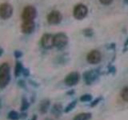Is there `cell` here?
I'll return each instance as SVG.
<instances>
[{
	"mask_svg": "<svg viewBox=\"0 0 128 120\" xmlns=\"http://www.w3.org/2000/svg\"><path fill=\"white\" fill-rule=\"evenodd\" d=\"M68 43V37L64 33H58L54 35V46L62 50Z\"/></svg>",
	"mask_w": 128,
	"mask_h": 120,
	"instance_id": "obj_1",
	"label": "cell"
},
{
	"mask_svg": "<svg viewBox=\"0 0 128 120\" xmlns=\"http://www.w3.org/2000/svg\"><path fill=\"white\" fill-rule=\"evenodd\" d=\"M37 16V10L33 6H27L23 9L22 14V21H34Z\"/></svg>",
	"mask_w": 128,
	"mask_h": 120,
	"instance_id": "obj_2",
	"label": "cell"
},
{
	"mask_svg": "<svg viewBox=\"0 0 128 120\" xmlns=\"http://www.w3.org/2000/svg\"><path fill=\"white\" fill-rule=\"evenodd\" d=\"M98 76L99 71L97 69L87 70L84 72L82 74L83 80L86 85H91L92 83H94L96 81V79L98 78Z\"/></svg>",
	"mask_w": 128,
	"mask_h": 120,
	"instance_id": "obj_3",
	"label": "cell"
},
{
	"mask_svg": "<svg viewBox=\"0 0 128 120\" xmlns=\"http://www.w3.org/2000/svg\"><path fill=\"white\" fill-rule=\"evenodd\" d=\"M88 13V9L86 6L84 4H78L74 8L73 15L74 17L78 20H82L84 18H86Z\"/></svg>",
	"mask_w": 128,
	"mask_h": 120,
	"instance_id": "obj_4",
	"label": "cell"
},
{
	"mask_svg": "<svg viewBox=\"0 0 128 120\" xmlns=\"http://www.w3.org/2000/svg\"><path fill=\"white\" fill-rule=\"evenodd\" d=\"M13 14V7L9 3H2L0 5V18L8 19Z\"/></svg>",
	"mask_w": 128,
	"mask_h": 120,
	"instance_id": "obj_5",
	"label": "cell"
},
{
	"mask_svg": "<svg viewBox=\"0 0 128 120\" xmlns=\"http://www.w3.org/2000/svg\"><path fill=\"white\" fill-rule=\"evenodd\" d=\"M80 79V74L78 72H71L69 74H67L66 76L65 79H64V82H65L66 85L68 86H75L77 84Z\"/></svg>",
	"mask_w": 128,
	"mask_h": 120,
	"instance_id": "obj_6",
	"label": "cell"
},
{
	"mask_svg": "<svg viewBox=\"0 0 128 120\" xmlns=\"http://www.w3.org/2000/svg\"><path fill=\"white\" fill-rule=\"evenodd\" d=\"M41 45L46 50L51 49L54 46V35L50 34H45L41 38Z\"/></svg>",
	"mask_w": 128,
	"mask_h": 120,
	"instance_id": "obj_7",
	"label": "cell"
},
{
	"mask_svg": "<svg viewBox=\"0 0 128 120\" xmlns=\"http://www.w3.org/2000/svg\"><path fill=\"white\" fill-rule=\"evenodd\" d=\"M62 19V14L58 10H52L47 16V22L51 25H56V24L60 23Z\"/></svg>",
	"mask_w": 128,
	"mask_h": 120,
	"instance_id": "obj_8",
	"label": "cell"
},
{
	"mask_svg": "<svg viewBox=\"0 0 128 120\" xmlns=\"http://www.w3.org/2000/svg\"><path fill=\"white\" fill-rule=\"evenodd\" d=\"M101 58H102L101 53L97 50H91L90 53L87 54L86 60H87V62L90 64H97L101 61Z\"/></svg>",
	"mask_w": 128,
	"mask_h": 120,
	"instance_id": "obj_9",
	"label": "cell"
},
{
	"mask_svg": "<svg viewBox=\"0 0 128 120\" xmlns=\"http://www.w3.org/2000/svg\"><path fill=\"white\" fill-rule=\"evenodd\" d=\"M35 29V23L34 21H23L21 26V30L23 34H30Z\"/></svg>",
	"mask_w": 128,
	"mask_h": 120,
	"instance_id": "obj_10",
	"label": "cell"
},
{
	"mask_svg": "<svg viewBox=\"0 0 128 120\" xmlns=\"http://www.w3.org/2000/svg\"><path fill=\"white\" fill-rule=\"evenodd\" d=\"M63 111V107L61 103H55L52 106L50 112L51 114L54 115L56 118H58L62 115V113Z\"/></svg>",
	"mask_w": 128,
	"mask_h": 120,
	"instance_id": "obj_11",
	"label": "cell"
},
{
	"mask_svg": "<svg viewBox=\"0 0 128 120\" xmlns=\"http://www.w3.org/2000/svg\"><path fill=\"white\" fill-rule=\"evenodd\" d=\"M50 105V101L49 99L48 98L43 99L39 104V112L42 114H46L48 111V110H49Z\"/></svg>",
	"mask_w": 128,
	"mask_h": 120,
	"instance_id": "obj_12",
	"label": "cell"
},
{
	"mask_svg": "<svg viewBox=\"0 0 128 120\" xmlns=\"http://www.w3.org/2000/svg\"><path fill=\"white\" fill-rule=\"evenodd\" d=\"M10 74H0V89L5 88L10 81Z\"/></svg>",
	"mask_w": 128,
	"mask_h": 120,
	"instance_id": "obj_13",
	"label": "cell"
},
{
	"mask_svg": "<svg viewBox=\"0 0 128 120\" xmlns=\"http://www.w3.org/2000/svg\"><path fill=\"white\" fill-rule=\"evenodd\" d=\"M23 69H24V66L22 65V63L21 62H19V61L16 62L15 67H14V75H15V77H19V76L22 74Z\"/></svg>",
	"mask_w": 128,
	"mask_h": 120,
	"instance_id": "obj_14",
	"label": "cell"
},
{
	"mask_svg": "<svg viewBox=\"0 0 128 120\" xmlns=\"http://www.w3.org/2000/svg\"><path fill=\"white\" fill-rule=\"evenodd\" d=\"M91 118L90 113H81L75 116L73 120H90Z\"/></svg>",
	"mask_w": 128,
	"mask_h": 120,
	"instance_id": "obj_15",
	"label": "cell"
},
{
	"mask_svg": "<svg viewBox=\"0 0 128 120\" xmlns=\"http://www.w3.org/2000/svg\"><path fill=\"white\" fill-rule=\"evenodd\" d=\"M10 72V66L7 62H4L0 66V74H9Z\"/></svg>",
	"mask_w": 128,
	"mask_h": 120,
	"instance_id": "obj_16",
	"label": "cell"
},
{
	"mask_svg": "<svg viewBox=\"0 0 128 120\" xmlns=\"http://www.w3.org/2000/svg\"><path fill=\"white\" fill-rule=\"evenodd\" d=\"M21 107H20V110L21 111H26L28 110V108L30 107V102L27 101V98L26 97H22V102H21Z\"/></svg>",
	"mask_w": 128,
	"mask_h": 120,
	"instance_id": "obj_17",
	"label": "cell"
},
{
	"mask_svg": "<svg viewBox=\"0 0 128 120\" xmlns=\"http://www.w3.org/2000/svg\"><path fill=\"white\" fill-rule=\"evenodd\" d=\"M76 105H77V100H74V101H72L71 102L68 104L65 109H63V112L64 113H69V112H70L73 109H74Z\"/></svg>",
	"mask_w": 128,
	"mask_h": 120,
	"instance_id": "obj_18",
	"label": "cell"
},
{
	"mask_svg": "<svg viewBox=\"0 0 128 120\" xmlns=\"http://www.w3.org/2000/svg\"><path fill=\"white\" fill-rule=\"evenodd\" d=\"M7 118L10 120H19L20 119V114L15 110H11L9 112L7 115Z\"/></svg>",
	"mask_w": 128,
	"mask_h": 120,
	"instance_id": "obj_19",
	"label": "cell"
},
{
	"mask_svg": "<svg viewBox=\"0 0 128 120\" xmlns=\"http://www.w3.org/2000/svg\"><path fill=\"white\" fill-rule=\"evenodd\" d=\"M121 98L123 101L128 102V86L124 87L121 92Z\"/></svg>",
	"mask_w": 128,
	"mask_h": 120,
	"instance_id": "obj_20",
	"label": "cell"
},
{
	"mask_svg": "<svg viewBox=\"0 0 128 120\" xmlns=\"http://www.w3.org/2000/svg\"><path fill=\"white\" fill-rule=\"evenodd\" d=\"M92 100V95L90 94H83L80 97V101L83 102H90Z\"/></svg>",
	"mask_w": 128,
	"mask_h": 120,
	"instance_id": "obj_21",
	"label": "cell"
},
{
	"mask_svg": "<svg viewBox=\"0 0 128 120\" xmlns=\"http://www.w3.org/2000/svg\"><path fill=\"white\" fill-rule=\"evenodd\" d=\"M82 34L85 35L86 37L90 38V37H91L92 35H93L94 31H93V30L91 29V28H86V29H84L82 30Z\"/></svg>",
	"mask_w": 128,
	"mask_h": 120,
	"instance_id": "obj_22",
	"label": "cell"
},
{
	"mask_svg": "<svg viewBox=\"0 0 128 120\" xmlns=\"http://www.w3.org/2000/svg\"><path fill=\"white\" fill-rule=\"evenodd\" d=\"M102 100V97H98V98H95L94 101H92L91 102H90V107H94V106H96L98 105V104L101 102Z\"/></svg>",
	"mask_w": 128,
	"mask_h": 120,
	"instance_id": "obj_23",
	"label": "cell"
},
{
	"mask_svg": "<svg viewBox=\"0 0 128 120\" xmlns=\"http://www.w3.org/2000/svg\"><path fill=\"white\" fill-rule=\"evenodd\" d=\"M22 74L24 76V77H29L30 74V70H29V69H27V68H25V67H24V69H23V70H22Z\"/></svg>",
	"mask_w": 128,
	"mask_h": 120,
	"instance_id": "obj_24",
	"label": "cell"
},
{
	"mask_svg": "<svg viewBox=\"0 0 128 120\" xmlns=\"http://www.w3.org/2000/svg\"><path fill=\"white\" fill-rule=\"evenodd\" d=\"M18 85L21 88H24V89H25L26 86V83L25 81H24V80L21 79V80H19V81L18 82Z\"/></svg>",
	"mask_w": 128,
	"mask_h": 120,
	"instance_id": "obj_25",
	"label": "cell"
},
{
	"mask_svg": "<svg viewBox=\"0 0 128 120\" xmlns=\"http://www.w3.org/2000/svg\"><path fill=\"white\" fill-rule=\"evenodd\" d=\"M14 57L16 58H21L22 56V53L20 50H15L14 52Z\"/></svg>",
	"mask_w": 128,
	"mask_h": 120,
	"instance_id": "obj_26",
	"label": "cell"
},
{
	"mask_svg": "<svg viewBox=\"0 0 128 120\" xmlns=\"http://www.w3.org/2000/svg\"><path fill=\"white\" fill-rule=\"evenodd\" d=\"M100 2H101L102 4H103V5H110V4L113 2V0H99Z\"/></svg>",
	"mask_w": 128,
	"mask_h": 120,
	"instance_id": "obj_27",
	"label": "cell"
},
{
	"mask_svg": "<svg viewBox=\"0 0 128 120\" xmlns=\"http://www.w3.org/2000/svg\"><path fill=\"white\" fill-rule=\"evenodd\" d=\"M26 118H27V114L26 113L25 111H23L22 113H21V114H20V119L24 120V119H26Z\"/></svg>",
	"mask_w": 128,
	"mask_h": 120,
	"instance_id": "obj_28",
	"label": "cell"
},
{
	"mask_svg": "<svg viewBox=\"0 0 128 120\" xmlns=\"http://www.w3.org/2000/svg\"><path fill=\"white\" fill-rule=\"evenodd\" d=\"M29 82H30V85L34 86H35V87H38V86H39V84H38V83H37L36 82L33 81V80H29Z\"/></svg>",
	"mask_w": 128,
	"mask_h": 120,
	"instance_id": "obj_29",
	"label": "cell"
},
{
	"mask_svg": "<svg viewBox=\"0 0 128 120\" xmlns=\"http://www.w3.org/2000/svg\"><path fill=\"white\" fill-rule=\"evenodd\" d=\"M74 94V90H71L70 91L66 92V94H68V95H72V94Z\"/></svg>",
	"mask_w": 128,
	"mask_h": 120,
	"instance_id": "obj_30",
	"label": "cell"
},
{
	"mask_svg": "<svg viewBox=\"0 0 128 120\" xmlns=\"http://www.w3.org/2000/svg\"><path fill=\"white\" fill-rule=\"evenodd\" d=\"M37 118H38V116L36 115V114H34V116L32 117L31 120H37Z\"/></svg>",
	"mask_w": 128,
	"mask_h": 120,
	"instance_id": "obj_31",
	"label": "cell"
},
{
	"mask_svg": "<svg viewBox=\"0 0 128 120\" xmlns=\"http://www.w3.org/2000/svg\"><path fill=\"white\" fill-rule=\"evenodd\" d=\"M3 54V49L2 48H1L0 47V57H1V56Z\"/></svg>",
	"mask_w": 128,
	"mask_h": 120,
	"instance_id": "obj_32",
	"label": "cell"
},
{
	"mask_svg": "<svg viewBox=\"0 0 128 120\" xmlns=\"http://www.w3.org/2000/svg\"><path fill=\"white\" fill-rule=\"evenodd\" d=\"M127 46H128V38L126 40V42H125V43H124V47H126Z\"/></svg>",
	"mask_w": 128,
	"mask_h": 120,
	"instance_id": "obj_33",
	"label": "cell"
},
{
	"mask_svg": "<svg viewBox=\"0 0 128 120\" xmlns=\"http://www.w3.org/2000/svg\"><path fill=\"white\" fill-rule=\"evenodd\" d=\"M2 106V102H1V98H0V108Z\"/></svg>",
	"mask_w": 128,
	"mask_h": 120,
	"instance_id": "obj_34",
	"label": "cell"
},
{
	"mask_svg": "<svg viewBox=\"0 0 128 120\" xmlns=\"http://www.w3.org/2000/svg\"><path fill=\"white\" fill-rule=\"evenodd\" d=\"M124 2H125L126 4H128V0H124Z\"/></svg>",
	"mask_w": 128,
	"mask_h": 120,
	"instance_id": "obj_35",
	"label": "cell"
},
{
	"mask_svg": "<svg viewBox=\"0 0 128 120\" xmlns=\"http://www.w3.org/2000/svg\"><path fill=\"white\" fill-rule=\"evenodd\" d=\"M46 120H50V119H49V118H47V119H46Z\"/></svg>",
	"mask_w": 128,
	"mask_h": 120,
	"instance_id": "obj_36",
	"label": "cell"
}]
</instances>
